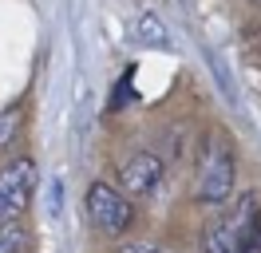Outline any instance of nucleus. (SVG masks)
I'll return each mask as SVG.
<instances>
[{
	"label": "nucleus",
	"mask_w": 261,
	"mask_h": 253,
	"mask_svg": "<svg viewBox=\"0 0 261 253\" xmlns=\"http://www.w3.org/2000/svg\"><path fill=\"white\" fill-rule=\"evenodd\" d=\"M119 253H163L159 245H150V241H123Z\"/></svg>",
	"instance_id": "obj_9"
},
{
	"label": "nucleus",
	"mask_w": 261,
	"mask_h": 253,
	"mask_svg": "<svg viewBox=\"0 0 261 253\" xmlns=\"http://www.w3.org/2000/svg\"><path fill=\"white\" fill-rule=\"evenodd\" d=\"M83 214L91 221V230L103 237H127L139 221V210L123 190L107 182V178H95L91 186L83 190Z\"/></svg>",
	"instance_id": "obj_2"
},
{
	"label": "nucleus",
	"mask_w": 261,
	"mask_h": 253,
	"mask_svg": "<svg viewBox=\"0 0 261 253\" xmlns=\"http://www.w3.org/2000/svg\"><path fill=\"white\" fill-rule=\"evenodd\" d=\"M36 194V162L28 155L0 162V230L20 225Z\"/></svg>",
	"instance_id": "obj_3"
},
{
	"label": "nucleus",
	"mask_w": 261,
	"mask_h": 253,
	"mask_svg": "<svg viewBox=\"0 0 261 253\" xmlns=\"http://www.w3.org/2000/svg\"><path fill=\"white\" fill-rule=\"evenodd\" d=\"M166 178V158L159 150H135L119 162V190L130 202H154Z\"/></svg>",
	"instance_id": "obj_4"
},
{
	"label": "nucleus",
	"mask_w": 261,
	"mask_h": 253,
	"mask_svg": "<svg viewBox=\"0 0 261 253\" xmlns=\"http://www.w3.org/2000/svg\"><path fill=\"white\" fill-rule=\"evenodd\" d=\"M238 186V155H233V142L222 131H210L202 142V155H198V170H194V202L222 210L233 198Z\"/></svg>",
	"instance_id": "obj_1"
},
{
	"label": "nucleus",
	"mask_w": 261,
	"mask_h": 253,
	"mask_svg": "<svg viewBox=\"0 0 261 253\" xmlns=\"http://www.w3.org/2000/svg\"><path fill=\"white\" fill-rule=\"evenodd\" d=\"M249 218H253V198L233 202L202 230V253H242V245L249 241Z\"/></svg>",
	"instance_id": "obj_5"
},
{
	"label": "nucleus",
	"mask_w": 261,
	"mask_h": 253,
	"mask_svg": "<svg viewBox=\"0 0 261 253\" xmlns=\"http://www.w3.org/2000/svg\"><path fill=\"white\" fill-rule=\"evenodd\" d=\"M24 249V230L20 225H4L0 230V253H20Z\"/></svg>",
	"instance_id": "obj_8"
},
{
	"label": "nucleus",
	"mask_w": 261,
	"mask_h": 253,
	"mask_svg": "<svg viewBox=\"0 0 261 253\" xmlns=\"http://www.w3.org/2000/svg\"><path fill=\"white\" fill-rule=\"evenodd\" d=\"M139 28H143V44H154V47H170V36L163 32V20L159 16H143L139 20Z\"/></svg>",
	"instance_id": "obj_7"
},
{
	"label": "nucleus",
	"mask_w": 261,
	"mask_h": 253,
	"mask_svg": "<svg viewBox=\"0 0 261 253\" xmlns=\"http://www.w3.org/2000/svg\"><path fill=\"white\" fill-rule=\"evenodd\" d=\"M20 123H24V107L0 111V158L12 150V142L20 139Z\"/></svg>",
	"instance_id": "obj_6"
}]
</instances>
